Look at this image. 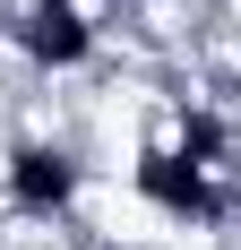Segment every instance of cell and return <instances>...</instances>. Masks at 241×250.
I'll return each mask as SVG.
<instances>
[{"label":"cell","mask_w":241,"mask_h":250,"mask_svg":"<svg viewBox=\"0 0 241 250\" xmlns=\"http://www.w3.org/2000/svg\"><path fill=\"white\" fill-rule=\"evenodd\" d=\"M129 190H138L164 225L181 233H224L233 225V173H216V164H190L181 147H164V138H146L138 164H129Z\"/></svg>","instance_id":"2"},{"label":"cell","mask_w":241,"mask_h":250,"mask_svg":"<svg viewBox=\"0 0 241 250\" xmlns=\"http://www.w3.org/2000/svg\"><path fill=\"white\" fill-rule=\"evenodd\" d=\"M0 35H9V52L26 69H43V78H69V69H86L103 52V26H95L86 0H9Z\"/></svg>","instance_id":"3"},{"label":"cell","mask_w":241,"mask_h":250,"mask_svg":"<svg viewBox=\"0 0 241 250\" xmlns=\"http://www.w3.org/2000/svg\"><path fill=\"white\" fill-rule=\"evenodd\" d=\"M103 9H129V18H138V9H155V0H103Z\"/></svg>","instance_id":"4"},{"label":"cell","mask_w":241,"mask_h":250,"mask_svg":"<svg viewBox=\"0 0 241 250\" xmlns=\"http://www.w3.org/2000/svg\"><path fill=\"white\" fill-rule=\"evenodd\" d=\"M78 199H86V155L69 138H43V129H26L0 147V207L18 216V225H69Z\"/></svg>","instance_id":"1"},{"label":"cell","mask_w":241,"mask_h":250,"mask_svg":"<svg viewBox=\"0 0 241 250\" xmlns=\"http://www.w3.org/2000/svg\"><path fill=\"white\" fill-rule=\"evenodd\" d=\"M233 225H241V164H233Z\"/></svg>","instance_id":"5"}]
</instances>
